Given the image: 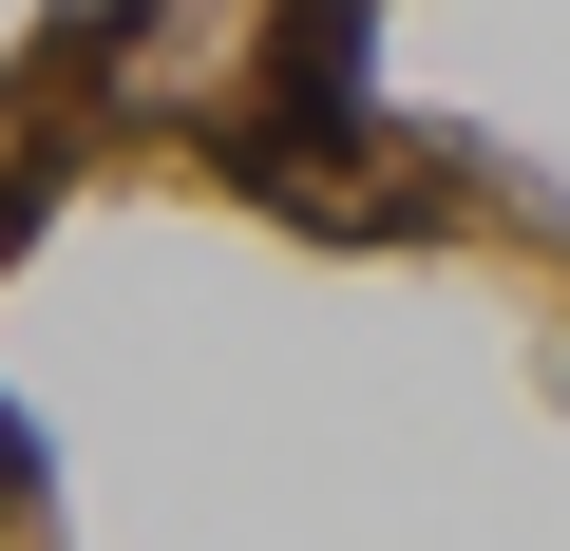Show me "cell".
<instances>
[{"mask_svg":"<svg viewBox=\"0 0 570 551\" xmlns=\"http://www.w3.org/2000/svg\"><path fill=\"white\" fill-rule=\"evenodd\" d=\"M39 494H58V456H39V419H20V400H0V513H39Z\"/></svg>","mask_w":570,"mask_h":551,"instance_id":"obj_1","label":"cell"}]
</instances>
